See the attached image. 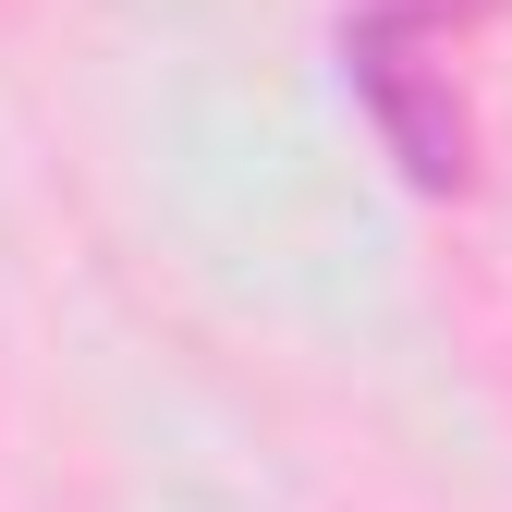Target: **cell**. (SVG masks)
<instances>
[{
  "instance_id": "obj_1",
  "label": "cell",
  "mask_w": 512,
  "mask_h": 512,
  "mask_svg": "<svg viewBox=\"0 0 512 512\" xmlns=\"http://www.w3.org/2000/svg\"><path fill=\"white\" fill-rule=\"evenodd\" d=\"M354 74H366V98H378V122H391V147H403L415 183H452L464 171V110H452V86L427 74V13L378 0V13L354 25Z\"/></svg>"
}]
</instances>
